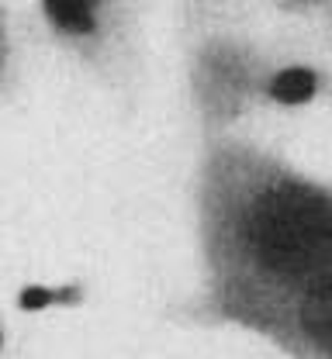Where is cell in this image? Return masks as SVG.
Masks as SVG:
<instances>
[{
  "instance_id": "6",
  "label": "cell",
  "mask_w": 332,
  "mask_h": 359,
  "mask_svg": "<svg viewBox=\"0 0 332 359\" xmlns=\"http://www.w3.org/2000/svg\"><path fill=\"white\" fill-rule=\"evenodd\" d=\"M329 97H332V87H329Z\"/></svg>"
},
{
  "instance_id": "5",
  "label": "cell",
  "mask_w": 332,
  "mask_h": 359,
  "mask_svg": "<svg viewBox=\"0 0 332 359\" xmlns=\"http://www.w3.org/2000/svg\"><path fill=\"white\" fill-rule=\"evenodd\" d=\"M284 14H298V18H319L332 28V0H267Z\"/></svg>"
},
{
  "instance_id": "4",
  "label": "cell",
  "mask_w": 332,
  "mask_h": 359,
  "mask_svg": "<svg viewBox=\"0 0 332 359\" xmlns=\"http://www.w3.org/2000/svg\"><path fill=\"white\" fill-rule=\"evenodd\" d=\"M253 339L284 359H332V273L270 314Z\"/></svg>"
},
{
  "instance_id": "2",
  "label": "cell",
  "mask_w": 332,
  "mask_h": 359,
  "mask_svg": "<svg viewBox=\"0 0 332 359\" xmlns=\"http://www.w3.org/2000/svg\"><path fill=\"white\" fill-rule=\"evenodd\" d=\"M329 87L332 73L236 28H201L187 48V104L197 138L236 135L246 121L305 107Z\"/></svg>"
},
{
  "instance_id": "1",
  "label": "cell",
  "mask_w": 332,
  "mask_h": 359,
  "mask_svg": "<svg viewBox=\"0 0 332 359\" xmlns=\"http://www.w3.org/2000/svg\"><path fill=\"white\" fill-rule=\"evenodd\" d=\"M190 318L249 335L332 273V183L246 132L197 138Z\"/></svg>"
},
{
  "instance_id": "3",
  "label": "cell",
  "mask_w": 332,
  "mask_h": 359,
  "mask_svg": "<svg viewBox=\"0 0 332 359\" xmlns=\"http://www.w3.org/2000/svg\"><path fill=\"white\" fill-rule=\"evenodd\" d=\"M55 52L107 93H128L142 76L139 0H35Z\"/></svg>"
}]
</instances>
